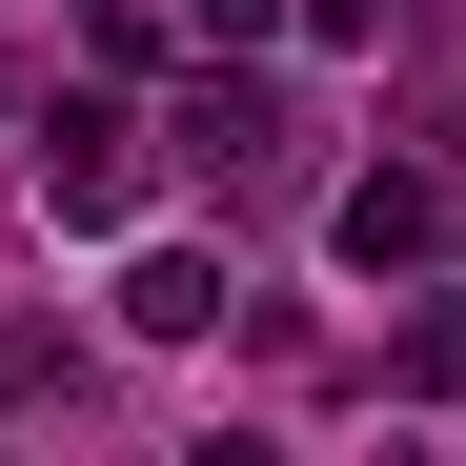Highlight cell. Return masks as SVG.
<instances>
[{
	"instance_id": "obj_1",
	"label": "cell",
	"mask_w": 466,
	"mask_h": 466,
	"mask_svg": "<svg viewBox=\"0 0 466 466\" xmlns=\"http://www.w3.org/2000/svg\"><path fill=\"white\" fill-rule=\"evenodd\" d=\"M304 142H325V122H304L284 82H244V61H203V82L163 102V163L223 183V203H304Z\"/></svg>"
},
{
	"instance_id": "obj_2",
	"label": "cell",
	"mask_w": 466,
	"mask_h": 466,
	"mask_svg": "<svg viewBox=\"0 0 466 466\" xmlns=\"http://www.w3.org/2000/svg\"><path fill=\"white\" fill-rule=\"evenodd\" d=\"M122 203H142V122H122V102H61V122H41V223L102 244Z\"/></svg>"
},
{
	"instance_id": "obj_3",
	"label": "cell",
	"mask_w": 466,
	"mask_h": 466,
	"mask_svg": "<svg viewBox=\"0 0 466 466\" xmlns=\"http://www.w3.org/2000/svg\"><path fill=\"white\" fill-rule=\"evenodd\" d=\"M446 223H466V203H446V163H365V183H325V244H345L365 284H385V264H426Z\"/></svg>"
},
{
	"instance_id": "obj_4",
	"label": "cell",
	"mask_w": 466,
	"mask_h": 466,
	"mask_svg": "<svg viewBox=\"0 0 466 466\" xmlns=\"http://www.w3.org/2000/svg\"><path fill=\"white\" fill-rule=\"evenodd\" d=\"M223 304H244V284H223L203 244H142V264H122V325H142V345H203Z\"/></svg>"
},
{
	"instance_id": "obj_5",
	"label": "cell",
	"mask_w": 466,
	"mask_h": 466,
	"mask_svg": "<svg viewBox=\"0 0 466 466\" xmlns=\"http://www.w3.org/2000/svg\"><path fill=\"white\" fill-rule=\"evenodd\" d=\"M385 406H466V304H426V325L385 345Z\"/></svg>"
},
{
	"instance_id": "obj_6",
	"label": "cell",
	"mask_w": 466,
	"mask_h": 466,
	"mask_svg": "<svg viewBox=\"0 0 466 466\" xmlns=\"http://www.w3.org/2000/svg\"><path fill=\"white\" fill-rule=\"evenodd\" d=\"M41 365H61L41 325H0V426H21V406H41Z\"/></svg>"
},
{
	"instance_id": "obj_7",
	"label": "cell",
	"mask_w": 466,
	"mask_h": 466,
	"mask_svg": "<svg viewBox=\"0 0 466 466\" xmlns=\"http://www.w3.org/2000/svg\"><path fill=\"white\" fill-rule=\"evenodd\" d=\"M203 41H223V61H244V41H284V0H203Z\"/></svg>"
}]
</instances>
